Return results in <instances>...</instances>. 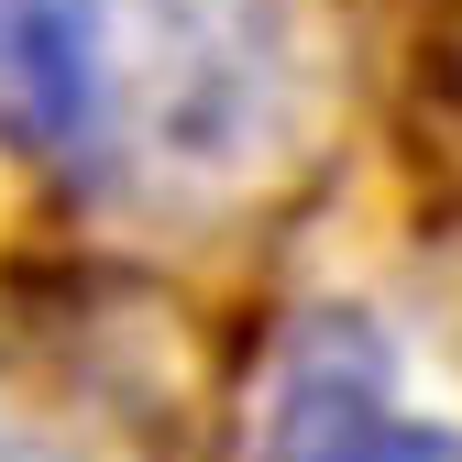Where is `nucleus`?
Masks as SVG:
<instances>
[{
  "label": "nucleus",
  "mask_w": 462,
  "mask_h": 462,
  "mask_svg": "<svg viewBox=\"0 0 462 462\" xmlns=\"http://www.w3.org/2000/svg\"><path fill=\"white\" fill-rule=\"evenodd\" d=\"M243 462H462V430L396 419L385 341L353 309H330V319H309L298 341H286Z\"/></svg>",
  "instance_id": "1"
},
{
  "label": "nucleus",
  "mask_w": 462,
  "mask_h": 462,
  "mask_svg": "<svg viewBox=\"0 0 462 462\" xmlns=\"http://www.w3.org/2000/svg\"><path fill=\"white\" fill-rule=\"evenodd\" d=\"M110 133V12L99 0H0V143L67 165Z\"/></svg>",
  "instance_id": "2"
}]
</instances>
